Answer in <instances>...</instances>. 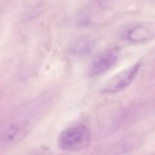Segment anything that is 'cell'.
I'll use <instances>...</instances> for the list:
<instances>
[{"mask_svg":"<svg viewBox=\"0 0 155 155\" xmlns=\"http://www.w3.org/2000/svg\"><path fill=\"white\" fill-rule=\"evenodd\" d=\"M89 129L83 124H78L63 130L59 137V147L64 151L76 152L88 147L91 141Z\"/></svg>","mask_w":155,"mask_h":155,"instance_id":"6da1fadb","label":"cell"},{"mask_svg":"<svg viewBox=\"0 0 155 155\" xmlns=\"http://www.w3.org/2000/svg\"><path fill=\"white\" fill-rule=\"evenodd\" d=\"M141 65V62H137L114 76L105 84L101 92L107 94L117 93L127 87L136 78Z\"/></svg>","mask_w":155,"mask_h":155,"instance_id":"7a4b0ae2","label":"cell"},{"mask_svg":"<svg viewBox=\"0 0 155 155\" xmlns=\"http://www.w3.org/2000/svg\"><path fill=\"white\" fill-rule=\"evenodd\" d=\"M119 53V48L114 47L101 53L91 65L88 71V76L96 77L107 71L117 61Z\"/></svg>","mask_w":155,"mask_h":155,"instance_id":"3957f363","label":"cell"},{"mask_svg":"<svg viewBox=\"0 0 155 155\" xmlns=\"http://www.w3.org/2000/svg\"><path fill=\"white\" fill-rule=\"evenodd\" d=\"M155 36V27L152 23L141 22L130 27L126 31L125 38L134 43H142L151 40Z\"/></svg>","mask_w":155,"mask_h":155,"instance_id":"277c9868","label":"cell"},{"mask_svg":"<svg viewBox=\"0 0 155 155\" xmlns=\"http://www.w3.org/2000/svg\"><path fill=\"white\" fill-rule=\"evenodd\" d=\"M94 47L93 40L87 36H81L71 41L70 49L71 53L77 55H86L90 53Z\"/></svg>","mask_w":155,"mask_h":155,"instance_id":"5b68a950","label":"cell"}]
</instances>
